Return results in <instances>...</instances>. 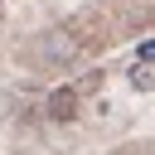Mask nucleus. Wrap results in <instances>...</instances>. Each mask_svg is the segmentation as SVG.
<instances>
[{"label":"nucleus","mask_w":155,"mask_h":155,"mask_svg":"<svg viewBox=\"0 0 155 155\" xmlns=\"http://www.w3.org/2000/svg\"><path fill=\"white\" fill-rule=\"evenodd\" d=\"M78 92H73V82H63V87H53L48 97H44V116L48 121H58V126H68V121H78Z\"/></svg>","instance_id":"1"},{"label":"nucleus","mask_w":155,"mask_h":155,"mask_svg":"<svg viewBox=\"0 0 155 155\" xmlns=\"http://www.w3.org/2000/svg\"><path fill=\"white\" fill-rule=\"evenodd\" d=\"M150 82H155V78H150V63H136V68H131V87H136V92H150Z\"/></svg>","instance_id":"2"},{"label":"nucleus","mask_w":155,"mask_h":155,"mask_svg":"<svg viewBox=\"0 0 155 155\" xmlns=\"http://www.w3.org/2000/svg\"><path fill=\"white\" fill-rule=\"evenodd\" d=\"M97 87H102V73H87V78H78V82H73V92H78V97H82V92H97Z\"/></svg>","instance_id":"3"},{"label":"nucleus","mask_w":155,"mask_h":155,"mask_svg":"<svg viewBox=\"0 0 155 155\" xmlns=\"http://www.w3.org/2000/svg\"><path fill=\"white\" fill-rule=\"evenodd\" d=\"M150 58H155V44H150V39H140V48H136V63H150Z\"/></svg>","instance_id":"4"}]
</instances>
